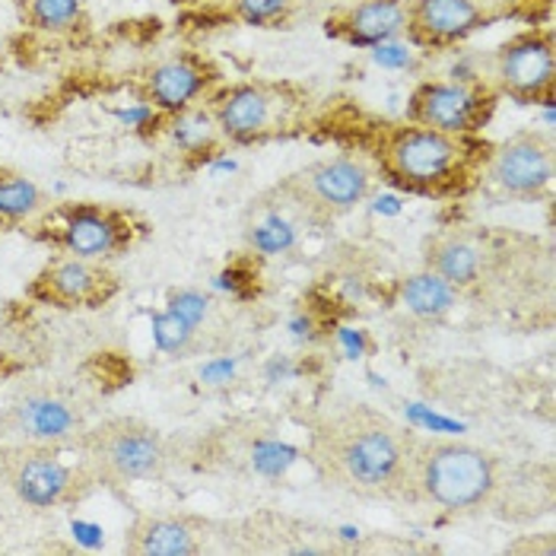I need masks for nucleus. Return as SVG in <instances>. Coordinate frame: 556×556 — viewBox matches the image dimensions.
<instances>
[{
	"label": "nucleus",
	"mask_w": 556,
	"mask_h": 556,
	"mask_svg": "<svg viewBox=\"0 0 556 556\" xmlns=\"http://www.w3.org/2000/svg\"><path fill=\"white\" fill-rule=\"evenodd\" d=\"M163 134L185 156H201V153H211L216 147H223V137L216 130L214 115L207 112V105H194V109L178 112V115H163Z\"/></svg>",
	"instance_id": "nucleus-22"
},
{
	"label": "nucleus",
	"mask_w": 556,
	"mask_h": 556,
	"mask_svg": "<svg viewBox=\"0 0 556 556\" xmlns=\"http://www.w3.org/2000/svg\"><path fill=\"white\" fill-rule=\"evenodd\" d=\"M169 315H175L178 321H185V325H191L198 331L201 321L211 315V300L204 293H198V290H181L169 300Z\"/></svg>",
	"instance_id": "nucleus-25"
},
{
	"label": "nucleus",
	"mask_w": 556,
	"mask_h": 556,
	"mask_svg": "<svg viewBox=\"0 0 556 556\" xmlns=\"http://www.w3.org/2000/svg\"><path fill=\"white\" fill-rule=\"evenodd\" d=\"M486 84L518 105H551L556 96V33L534 23L513 33L490 54Z\"/></svg>",
	"instance_id": "nucleus-10"
},
{
	"label": "nucleus",
	"mask_w": 556,
	"mask_h": 556,
	"mask_svg": "<svg viewBox=\"0 0 556 556\" xmlns=\"http://www.w3.org/2000/svg\"><path fill=\"white\" fill-rule=\"evenodd\" d=\"M420 261L427 270L442 277L458 296L480 293L493 267L486 245L468 229H439L427 236L420 249Z\"/></svg>",
	"instance_id": "nucleus-16"
},
{
	"label": "nucleus",
	"mask_w": 556,
	"mask_h": 556,
	"mask_svg": "<svg viewBox=\"0 0 556 556\" xmlns=\"http://www.w3.org/2000/svg\"><path fill=\"white\" fill-rule=\"evenodd\" d=\"M407 0H353L325 16V36L350 48H382L404 36Z\"/></svg>",
	"instance_id": "nucleus-18"
},
{
	"label": "nucleus",
	"mask_w": 556,
	"mask_h": 556,
	"mask_svg": "<svg viewBox=\"0 0 556 556\" xmlns=\"http://www.w3.org/2000/svg\"><path fill=\"white\" fill-rule=\"evenodd\" d=\"M211 518L194 513H143L125 531V554L130 556H198L211 551L216 534Z\"/></svg>",
	"instance_id": "nucleus-15"
},
{
	"label": "nucleus",
	"mask_w": 556,
	"mask_h": 556,
	"mask_svg": "<svg viewBox=\"0 0 556 556\" xmlns=\"http://www.w3.org/2000/svg\"><path fill=\"white\" fill-rule=\"evenodd\" d=\"M483 26L490 23L473 7V0H407L404 36L432 54L465 45Z\"/></svg>",
	"instance_id": "nucleus-17"
},
{
	"label": "nucleus",
	"mask_w": 556,
	"mask_h": 556,
	"mask_svg": "<svg viewBox=\"0 0 556 556\" xmlns=\"http://www.w3.org/2000/svg\"><path fill=\"white\" fill-rule=\"evenodd\" d=\"M473 7L483 13V20L493 23H506V20H518V23H547L551 16V0H473Z\"/></svg>",
	"instance_id": "nucleus-24"
},
{
	"label": "nucleus",
	"mask_w": 556,
	"mask_h": 556,
	"mask_svg": "<svg viewBox=\"0 0 556 556\" xmlns=\"http://www.w3.org/2000/svg\"><path fill=\"white\" fill-rule=\"evenodd\" d=\"M500 96L483 77H452V80H420L407 96L404 122L473 137L496 115Z\"/></svg>",
	"instance_id": "nucleus-12"
},
{
	"label": "nucleus",
	"mask_w": 556,
	"mask_h": 556,
	"mask_svg": "<svg viewBox=\"0 0 556 556\" xmlns=\"http://www.w3.org/2000/svg\"><path fill=\"white\" fill-rule=\"evenodd\" d=\"M414 432L372 404L350 401L312 420L305 458L315 477L356 500L401 503Z\"/></svg>",
	"instance_id": "nucleus-1"
},
{
	"label": "nucleus",
	"mask_w": 556,
	"mask_h": 556,
	"mask_svg": "<svg viewBox=\"0 0 556 556\" xmlns=\"http://www.w3.org/2000/svg\"><path fill=\"white\" fill-rule=\"evenodd\" d=\"M486 153L490 143L480 134L462 137L414 122H391L376 130L366 156L372 160L379 181L391 188L414 198L452 201L480 188Z\"/></svg>",
	"instance_id": "nucleus-3"
},
{
	"label": "nucleus",
	"mask_w": 556,
	"mask_h": 556,
	"mask_svg": "<svg viewBox=\"0 0 556 556\" xmlns=\"http://www.w3.org/2000/svg\"><path fill=\"white\" fill-rule=\"evenodd\" d=\"M376 185L379 175L366 153H338L283 175L264 201H274L277 211L296 216L300 223L328 226L363 207Z\"/></svg>",
	"instance_id": "nucleus-6"
},
{
	"label": "nucleus",
	"mask_w": 556,
	"mask_h": 556,
	"mask_svg": "<svg viewBox=\"0 0 556 556\" xmlns=\"http://www.w3.org/2000/svg\"><path fill=\"white\" fill-rule=\"evenodd\" d=\"M92 424V401L67 382H29L0 407V445H74Z\"/></svg>",
	"instance_id": "nucleus-8"
},
{
	"label": "nucleus",
	"mask_w": 556,
	"mask_h": 556,
	"mask_svg": "<svg viewBox=\"0 0 556 556\" xmlns=\"http://www.w3.org/2000/svg\"><path fill=\"white\" fill-rule=\"evenodd\" d=\"M219 84L226 80L214 61L201 51L185 48V51H172L166 58L153 61L143 71L137 92L160 115H178L194 105H204Z\"/></svg>",
	"instance_id": "nucleus-14"
},
{
	"label": "nucleus",
	"mask_w": 556,
	"mask_h": 556,
	"mask_svg": "<svg viewBox=\"0 0 556 556\" xmlns=\"http://www.w3.org/2000/svg\"><path fill=\"white\" fill-rule=\"evenodd\" d=\"M175 7H194V3H211V0H169Z\"/></svg>",
	"instance_id": "nucleus-26"
},
{
	"label": "nucleus",
	"mask_w": 556,
	"mask_h": 556,
	"mask_svg": "<svg viewBox=\"0 0 556 556\" xmlns=\"http://www.w3.org/2000/svg\"><path fill=\"white\" fill-rule=\"evenodd\" d=\"M0 480L29 509L64 513L92 496L96 480L80 462L61 458L58 445H0Z\"/></svg>",
	"instance_id": "nucleus-9"
},
{
	"label": "nucleus",
	"mask_w": 556,
	"mask_h": 556,
	"mask_svg": "<svg viewBox=\"0 0 556 556\" xmlns=\"http://www.w3.org/2000/svg\"><path fill=\"white\" fill-rule=\"evenodd\" d=\"M556 147L541 128H521L500 143H490L480 185L506 201L538 204L554 188Z\"/></svg>",
	"instance_id": "nucleus-11"
},
{
	"label": "nucleus",
	"mask_w": 556,
	"mask_h": 556,
	"mask_svg": "<svg viewBox=\"0 0 556 556\" xmlns=\"http://www.w3.org/2000/svg\"><path fill=\"white\" fill-rule=\"evenodd\" d=\"M300 13V0H226V16L249 29H287Z\"/></svg>",
	"instance_id": "nucleus-23"
},
{
	"label": "nucleus",
	"mask_w": 556,
	"mask_h": 556,
	"mask_svg": "<svg viewBox=\"0 0 556 556\" xmlns=\"http://www.w3.org/2000/svg\"><path fill=\"white\" fill-rule=\"evenodd\" d=\"M518 496L521 480L503 455L462 439L414 435L401 503L455 518H509Z\"/></svg>",
	"instance_id": "nucleus-2"
},
{
	"label": "nucleus",
	"mask_w": 556,
	"mask_h": 556,
	"mask_svg": "<svg viewBox=\"0 0 556 556\" xmlns=\"http://www.w3.org/2000/svg\"><path fill=\"white\" fill-rule=\"evenodd\" d=\"M48 194L20 169L0 166V232L26 229L48 207Z\"/></svg>",
	"instance_id": "nucleus-20"
},
{
	"label": "nucleus",
	"mask_w": 556,
	"mask_h": 556,
	"mask_svg": "<svg viewBox=\"0 0 556 556\" xmlns=\"http://www.w3.org/2000/svg\"><path fill=\"white\" fill-rule=\"evenodd\" d=\"M122 293V277L105 261L54 255L36 270L26 300L54 312H99Z\"/></svg>",
	"instance_id": "nucleus-13"
},
{
	"label": "nucleus",
	"mask_w": 556,
	"mask_h": 556,
	"mask_svg": "<svg viewBox=\"0 0 556 556\" xmlns=\"http://www.w3.org/2000/svg\"><path fill=\"white\" fill-rule=\"evenodd\" d=\"M23 232L45 249H51L54 255L112 264L140 245V239L147 236V223L118 204L64 201V204H48Z\"/></svg>",
	"instance_id": "nucleus-7"
},
{
	"label": "nucleus",
	"mask_w": 556,
	"mask_h": 556,
	"mask_svg": "<svg viewBox=\"0 0 556 556\" xmlns=\"http://www.w3.org/2000/svg\"><path fill=\"white\" fill-rule=\"evenodd\" d=\"M397 300L414 318L439 321V318H445L458 305L462 296L442 277H435L432 270L424 267V270H417V274H410V277H404L397 283Z\"/></svg>",
	"instance_id": "nucleus-21"
},
{
	"label": "nucleus",
	"mask_w": 556,
	"mask_h": 556,
	"mask_svg": "<svg viewBox=\"0 0 556 556\" xmlns=\"http://www.w3.org/2000/svg\"><path fill=\"white\" fill-rule=\"evenodd\" d=\"M223 143L257 147L300 134L312 118V92L293 80L219 84L204 102Z\"/></svg>",
	"instance_id": "nucleus-5"
},
{
	"label": "nucleus",
	"mask_w": 556,
	"mask_h": 556,
	"mask_svg": "<svg viewBox=\"0 0 556 556\" xmlns=\"http://www.w3.org/2000/svg\"><path fill=\"white\" fill-rule=\"evenodd\" d=\"M74 448L96 486L109 490L166 480L178 465V445L140 417L96 420L80 432Z\"/></svg>",
	"instance_id": "nucleus-4"
},
{
	"label": "nucleus",
	"mask_w": 556,
	"mask_h": 556,
	"mask_svg": "<svg viewBox=\"0 0 556 556\" xmlns=\"http://www.w3.org/2000/svg\"><path fill=\"white\" fill-rule=\"evenodd\" d=\"M20 23L39 36L77 42L89 36V10L84 0H16Z\"/></svg>",
	"instance_id": "nucleus-19"
}]
</instances>
